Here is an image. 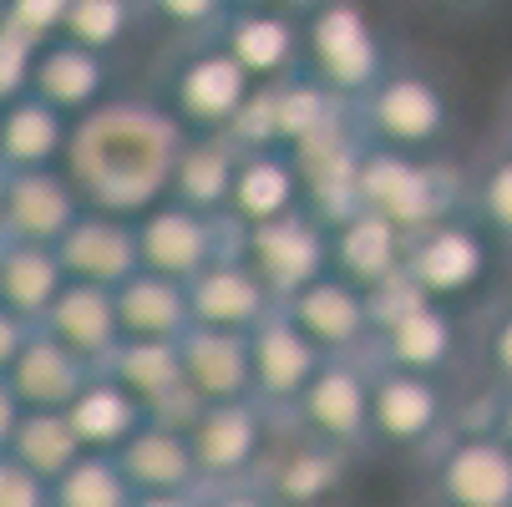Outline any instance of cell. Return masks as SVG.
<instances>
[{
    "label": "cell",
    "instance_id": "obj_5",
    "mask_svg": "<svg viewBox=\"0 0 512 507\" xmlns=\"http://www.w3.org/2000/svg\"><path fill=\"white\" fill-rule=\"evenodd\" d=\"M132 234H137V269L178 279V284H188L218 254H239V239H244V229L229 213H198L178 198L148 203L132 219Z\"/></svg>",
    "mask_w": 512,
    "mask_h": 507
},
{
    "label": "cell",
    "instance_id": "obj_40",
    "mask_svg": "<svg viewBox=\"0 0 512 507\" xmlns=\"http://www.w3.org/2000/svg\"><path fill=\"white\" fill-rule=\"evenodd\" d=\"M482 366H487V376H492L497 391L512 386V305L502 315H492V325L482 335Z\"/></svg>",
    "mask_w": 512,
    "mask_h": 507
},
{
    "label": "cell",
    "instance_id": "obj_25",
    "mask_svg": "<svg viewBox=\"0 0 512 507\" xmlns=\"http://www.w3.org/2000/svg\"><path fill=\"white\" fill-rule=\"evenodd\" d=\"M178 360H183L188 391H193L203 406L249 396V335L188 325L183 340H178Z\"/></svg>",
    "mask_w": 512,
    "mask_h": 507
},
{
    "label": "cell",
    "instance_id": "obj_15",
    "mask_svg": "<svg viewBox=\"0 0 512 507\" xmlns=\"http://www.w3.org/2000/svg\"><path fill=\"white\" fill-rule=\"evenodd\" d=\"M112 381H122L148 421H163V426H178L188 431L193 416L203 411V401L188 391L183 381V360H178V340H117V350L107 355L102 366Z\"/></svg>",
    "mask_w": 512,
    "mask_h": 507
},
{
    "label": "cell",
    "instance_id": "obj_28",
    "mask_svg": "<svg viewBox=\"0 0 512 507\" xmlns=\"http://www.w3.org/2000/svg\"><path fill=\"white\" fill-rule=\"evenodd\" d=\"M112 457H117L132 492H193V487H203L193 447H188V431L163 426V421H142L132 431V442Z\"/></svg>",
    "mask_w": 512,
    "mask_h": 507
},
{
    "label": "cell",
    "instance_id": "obj_29",
    "mask_svg": "<svg viewBox=\"0 0 512 507\" xmlns=\"http://www.w3.org/2000/svg\"><path fill=\"white\" fill-rule=\"evenodd\" d=\"M66 137H71V117L46 107L36 92H21L16 102L0 107V168L6 173L61 168Z\"/></svg>",
    "mask_w": 512,
    "mask_h": 507
},
{
    "label": "cell",
    "instance_id": "obj_1",
    "mask_svg": "<svg viewBox=\"0 0 512 507\" xmlns=\"http://www.w3.org/2000/svg\"><path fill=\"white\" fill-rule=\"evenodd\" d=\"M183 127L158 102H102L71 122L66 137V178L77 183L87 208L137 219L148 203L168 198L173 158L183 148Z\"/></svg>",
    "mask_w": 512,
    "mask_h": 507
},
{
    "label": "cell",
    "instance_id": "obj_19",
    "mask_svg": "<svg viewBox=\"0 0 512 507\" xmlns=\"http://www.w3.org/2000/svg\"><path fill=\"white\" fill-rule=\"evenodd\" d=\"M56 259L66 269L71 284H102L117 289L122 279L137 274V234L127 213H107V208H82L56 244Z\"/></svg>",
    "mask_w": 512,
    "mask_h": 507
},
{
    "label": "cell",
    "instance_id": "obj_31",
    "mask_svg": "<svg viewBox=\"0 0 512 507\" xmlns=\"http://www.w3.org/2000/svg\"><path fill=\"white\" fill-rule=\"evenodd\" d=\"M234 163H239V148L224 132H188L178 158H173L168 198H178L198 213H229Z\"/></svg>",
    "mask_w": 512,
    "mask_h": 507
},
{
    "label": "cell",
    "instance_id": "obj_2",
    "mask_svg": "<svg viewBox=\"0 0 512 507\" xmlns=\"http://www.w3.org/2000/svg\"><path fill=\"white\" fill-rule=\"evenodd\" d=\"M391 71L381 26L360 0H315L305 11V77L340 102H360Z\"/></svg>",
    "mask_w": 512,
    "mask_h": 507
},
{
    "label": "cell",
    "instance_id": "obj_16",
    "mask_svg": "<svg viewBox=\"0 0 512 507\" xmlns=\"http://www.w3.org/2000/svg\"><path fill=\"white\" fill-rule=\"evenodd\" d=\"M279 310L320 355H365L371 350V305H365V289H355L335 274L310 279Z\"/></svg>",
    "mask_w": 512,
    "mask_h": 507
},
{
    "label": "cell",
    "instance_id": "obj_14",
    "mask_svg": "<svg viewBox=\"0 0 512 507\" xmlns=\"http://www.w3.org/2000/svg\"><path fill=\"white\" fill-rule=\"evenodd\" d=\"M487 264H492V254H487L482 229L457 219V213H452V219H436V224L416 229L406 239V274H411V284L421 289V295L436 300V305L472 295V289L482 284V274H487Z\"/></svg>",
    "mask_w": 512,
    "mask_h": 507
},
{
    "label": "cell",
    "instance_id": "obj_39",
    "mask_svg": "<svg viewBox=\"0 0 512 507\" xmlns=\"http://www.w3.org/2000/svg\"><path fill=\"white\" fill-rule=\"evenodd\" d=\"M66 6L71 0H6V16L0 21L21 36H31V41H51V36H61Z\"/></svg>",
    "mask_w": 512,
    "mask_h": 507
},
{
    "label": "cell",
    "instance_id": "obj_45",
    "mask_svg": "<svg viewBox=\"0 0 512 507\" xmlns=\"http://www.w3.org/2000/svg\"><path fill=\"white\" fill-rule=\"evenodd\" d=\"M16 421H21V401H16V391L6 386V376H0V457H6V447H11V437H16Z\"/></svg>",
    "mask_w": 512,
    "mask_h": 507
},
{
    "label": "cell",
    "instance_id": "obj_24",
    "mask_svg": "<svg viewBox=\"0 0 512 507\" xmlns=\"http://www.w3.org/2000/svg\"><path fill=\"white\" fill-rule=\"evenodd\" d=\"M56 345H66L82 366L102 371L107 355L117 350L122 330H117V305H112V289L102 284H61V295L51 300V310L36 320Z\"/></svg>",
    "mask_w": 512,
    "mask_h": 507
},
{
    "label": "cell",
    "instance_id": "obj_12",
    "mask_svg": "<svg viewBox=\"0 0 512 507\" xmlns=\"http://www.w3.org/2000/svg\"><path fill=\"white\" fill-rule=\"evenodd\" d=\"M269 437H274V416L254 396L203 406L193 416V426H188L198 482L208 487V482H244V477H254Z\"/></svg>",
    "mask_w": 512,
    "mask_h": 507
},
{
    "label": "cell",
    "instance_id": "obj_50",
    "mask_svg": "<svg viewBox=\"0 0 512 507\" xmlns=\"http://www.w3.org/2000/svg\"><path fill=\"white\" fill-rule=\"evenodd\" d=\"M0 16H6V0H0Z\"/></svg>",
    "mask_w": 512,
    "mask_h": 507
},
{
    "label": "cell",
    "instance_id": "obj_47",
    "mask_svg": "<svg viewBox=\"0 0 512 507\" xmlns=\"http://www.w3.org/2000/svg\"><path fill=\"white\" fill-rule=\"evenodd\" d=\"M234 6H274V11H310L315 0H234Z\"/></svg>",
    "mask_w": 512,
    "mask_h": 507
},
{
    "label": "cell",
    "instance_id": "obj_44",
    "mask_svg": "<svg viewBox=\"0 0 512 507\" xmlns=\"http://www.w3.org/2000/svg\"><path fill=\"white\" fill-rule=\"evenodd\" d=\"M482 426H487L492 437H497V442L512 452V386H507V391H492V406H487Z\"/></svg>",
    "mask_w": 512,
    "mask_h": 507
},
{
    "label": "cell",
    "instance_id": "obj_3",
    "mask_svg": "<svg viewBox=\"0 0 512 507\" xmlns=\"http://www.w3.org/2000/svg\"><path fill=\"white\" fill-rule=\"evenodd\" d=\"M355 208H371L396 229L416 234L457 213V183L442 163H426V153H396L365 142L355 163Z\"/></svg>",
    "mask_w": 512,
    "mask_h": 507
},
{
    "label": "cell",
    "instance_id": "obj_35",
    "mask_svg": "<svg viewBox=\"0 0 512 507\" xmlns=\"http://www.w3.org/2000/svg\"><path fill=\"white\" fill-rule=\"evenodd\" d=\"M132 487L117 467V457L82 452L56 482H51V507H127Z\"/></svg>",
    "mask_w": 512,
    "mask_h": 507
},
{
    "label": "cell",
    "instance_id": "obj_41",
    "mask_svg": "<svg viewBox=\"0 0 512 507\" xmlns=\"http://www.w3.org/2000/svg\"><path fill=\"white\" fill-rule=\"evenodd\" d=\"M0 507H51V482L6 457L0 462Z\"/></svg>",
    "mask_w": 512,
    "mask_h": 507
},
{
    "label": "cell",
    "instance_id": "obj_27",
    "mask_svg": "<svg viewBox=\"0 0 512 507\" xmlns=\"http://www.w3.org/2000/svg\"><path fill=\"white\" fill-rule=\"evenodd\" d=\"M92 376V366H82L66 345H56L41 325L26 335L21 355L11 360L6 386L16 391L21 411H66V401L82 391V381Z\"/></svg>",
    "mask_w": 512,
    "mask_h": 507
},
{
    "label": "cell",
    "instance_id": "obj_34",
    "mask_svg": "<svg viewBox=\"0 0 512 507\" xmlns=\"http://www.w3.org/2000/svg\"><path fill=\"white\" fill-rule=\"evenodd\" d=\"M142 21H148L142 16V0H71L66 21H61V36L87 46V51L112 56L137 36Z\"/></svg>",
    "mask_w": 512,
    "mask_h": 507
},
{
    "label": "cell",
    "instance_id": "obj_46",
    "mask_svg": "<svg viewBox=\"0 0 512 507\" xmlns=\"http://www.w3.org/2000/svg\"><path fill=\"white\" fill-rule=\"evenodd\" d=\"M127 507H198V487L193 492H132Z\"/></svg>",
    "mask_w": 512,
    "mask_h": 507
},
{
    "label": "cell",
    "instance_id": "obj_33",
    "mask_svg": "<svg viewBox=\"0 0 512 507\" xmlns=\"http://www.w3.org/2000/svg\"><path fill=\"white\" fill-rule=\"evenodd\" d=\"M6 457L21 462L26 472H36L41 482H56L82 457V442H77V431H71V421L61 411H21Z\"/></svg>",
    "mask_w": 512,
    "mask_h": 507
},
{
    "label": "cell",
    "instance_id": "obj_9",
    "mask_svg": "<svg viewBox=\"0 0 512 507\" xmlns=\"http://www.w3.org/2000/svg\"><path fill=\"white\" fill-rule=\"evenodd\" d=\"M284 421L365 457L371 452V355H325Z\"/></svg>",
    "mask_w": 512,
    "mask_h": 507
},
{
    "label": "cell",
    "instance_id": "obj_32",
    "mask_svg": "<svg viewBox=\"0 0 512 507\" xmlns=\"http://www.w3.org/2000/svg\"><path fill=\"white\" fill-rule=\"evenodd\" d=\"M66 269L51 244H21V239H0V305L16 310L21 320H41L51 300L61 295Z\"/></svg>",
    "mask_w": 512,
    "mask_h": 507
},
{
    "label": "cell",
    "instance_id": "obj_23",
    "mask_svg": "<svg viewBox=\"0 0 512 507\" xmlns=\"http://www.w3.org/2000/svg\"><path fill=\"white\" fill-rule=\"evenodd\" d=\"M305 208V178L289 148H249L234 163V188H229V219L239 229L284 219V213Z\"/></svg>",
    "mask_w": 512,
    "mask_h": 507
},
{
    "label": "cell",
    "instance_id": "obj_4",
    "mask_svg": "<svg viewBox=\"0 0 512 507\" xmlns=\"http://www.w3.org/2000/svg\"><path fill=\"white\" fill-rule=\"evenodd\" d=\"M355 462V452L274 416V437L254 467V482L274 497V507H345L355 487Z\"/></svg>",
    "mask_w": 512,
    "mask_h": 507
},
{
    "label": "cell",
    "instance_id": "obj_6",
    "mask_svg": "<svg viewBox=\"0 0 512 507\" xmlns=\"http://www.w3.org/2000/svg\"><path fill=\"white\" fill-rule=\"evenodd\" d=\"M350 122L365 142H376V148L431 153L452 127V102L431 77H421V71L391 66L360 102H350Z\"/></svg>",
    "mask_w": 512,
    "mask_h": 507
},
{
    "label": "cell",
    "instance_id": "obj_43",
    "mask_svg": "<svg viewBox=\"0 0 512 507\" xmlns=\"http://www.w3.org/2000/svg\"><path fill=\"white\" fill-rule=\"evenodd\" d=\"M31 330H36L31 320H21L16 310L0 305V376L11 371V360L21 355V345H26V335H31Z\"/></svg>",
    "mask_w": 512,
    "mask_h": 507
},
{
    "label": "cell",
    "instance_id": "obj_37",
    "mask_svg": "<svg viewBox=\"0 0 512 507\" xmlns=\"http://www.w3.org/2000/svg\"><path fill=\"white\" fill-rule=\"evenodd\" d=\"M472 203H477V219L492 234L512 239V153H502L497 163L482 168V178L472 188Z\"/></svg>",
    "mask_w": 512,
    "mask_h": 507
},
{
    "label": "cell",
    "instance_id": "obj_52",
    "mask_svg": "<svg viewBox=\"0 0 512 507\" xmlns=\"http://www.w3.org/2000/svg\"><path fill=\"white\" fill-rule=\"evenodd\" d=\"M0 462H6V457H0Z\"/></svg>",
    "mask_w": 512,
    "mask_h": 507
},
{
    "label": "cell",
    "instance_id": "obj_26",
    "mask_svg": "<svg viewBox=\"0 0 512 507\" xmlns=\"http://www.w3.org/2000/svg\"><path fill=\"white\" fill-rule=\"evenodd\" d=\"M61 416L71 421V431H77L82 452H102V457L122 452V447L132 442V431L148 421L142 401H137L122 381H112L107 371H92V376L82 381V391L66 401Z\"/></svg>",
    "mask_w": 512,
    "mask_h": 507
},
{
    "label": "cell",
    "instance_id": "obj_42",
    "mask_svg": "<svg viewBox=\"0 0 512 507\" xmlns=\"http://www.w3.org/2000/svg\"><path fill=\"white\" fill-rule=\"evenodd\" d=\"M198 507H274V497L254 477H244V482H208V487H198Z\"/></svg>",
    "mask_w": 512,
    "mask_h": 507
},
{
    "label": "cell",
    "instance_id": "obj_49",
    "mask_svg": "<svg viewBox=\"0 0 512 507\" xmlns=\"http://www.w3.org/2000/svg\"><path fill=\"white\" fill-rule=\"evenodd\" d=\"M457 6H477V0H457Z\"/></svg>",
    "mask_w": 512,
    "mask_h": 507
},
{
    "label": "cell",
    "instance_id": "obj_8",
    "mask_svg": "<svg viewBox=\"0 0 512 507\" xmlns=\"http://www.w3.org/2000/svg\"><path fill=\"white\" fill-rule=\"evenodd\" d=\"M426 457V502L436 507H512V452L482 421L457 426Z\"/></svg>",
    "mask_w": 512,
    "mask_h": 507
},
{
    "label": "cell",
    "instance_id": "obj_48",
    "mask_svg": "<svg viewBox=\"0 0 512 507\" xmlns=\"http://www.w3.org/2000/svg\"><path fill=\"white\" fill-rule=\"evenodd\" d=\"M0 219H6V168H0Z\"/></svg>",
    "mask_w": 512,
    "mask_h": 507
},
{
    "label": "cell",
    "instance_id": "obj_36",
    "mask_svg": "<svg viewBox=\"0 0 512 507\" xmlns=\"http://www.w3.org/2000/svg\"><path fill=\"white\" fill-rule=\"evenodd\" d=\"M234 0H142V16H153L158 26L198 41V36H213L218 26H224Z\"/></svg>",
    "mask_w": 512,
    "mask_h": 507
},
{
    "label": "cell",
    "instance_id": "obj_20",
    "mask_svg": "<svg viewBox=\"0 0 512 507\" xmlns=\"http://www.w3.org/2000/svg\"><path fill=\"white\" fill-rule=\"evenodd\" d=\"M31 92L56 107L61 117H87L92 107H102L112 97V56L102 51H87L66 36H51L36 46V61H31Z\"/></svg>",
    "mask_w": 512,
    "mask_h": 507
},
{
    "label": "cell",
    "instance_id": "obj_51",
    "mask_svg": "<svg viewBox=\"0 0 512 507\" xmlns=\"http://www.w3.org/2000/svg\"><path fill=\"white\" fill-rule=\"evenodd\" d=\"M421 507H436V502H421Z\"/></svg>",
    "mask_w": 512,
    "mask_h": 507
},
{
    "label": "cell",
    "instance_id": "obj_30",
    "mask_svg": "<svg viewBox=\"0 0 512 507\" xmlns=\"http://www.w3.org/2000/svg\"><path fill=\"white\" fill-rule=\"evenodd\" d=\"M112 305H117L122 340H183V330L193 325L188 284L148 274V269H137L132 279H122L112 289Z\"/></svg>",
    "mask_w": 512,
    "mask_h": 507
},
{
    "label": "cell",
    "instance_id": "obj_10",
    "mask_svg": "<svg viewBox=\"0 0 512 507\" xmlns=\"http://www.w3.org/2000/svg\"><path fill=\"white\" fill-rule=\"evenodd\" d=\"M452 431V401L436 376L371 360V452H426Z\"/></svg>",
    "mask_w": 512,
    "mask_h": 507
},
{
    "label": "cell",
    "instance_id": "obj_13",
    "mask_svg": "<svg viewBox=\"0 0 512 507\" xmlns=\"http://www.w3.org/2000/svg\"><path fill=\"white\" fill-rule=\"evenodd\" d=\"M239 71L254 87L289 82L305 71V11H274V6H229L224 26L213 31Z\"/></svg>",
    "mask_w": 512,
    "mask_h": 507
},
{
    "label": "cell",
    "instance_id": "obj_7",
    "mask_svg": "<svg viewBox=\"0 0 512 507\" xmlns=\"http://www.w3.org/2000/svg\"><path fill=\"white\" fill-rule=\"evenodd\" d=\"M249 92H254V82L218 46V36L188 41L163 71V107L183 132H224L239 117Z\"/></svg>",
    "mask_w": 512,
    "mask_h": 507
},
{
    "label": "cell",
    "instance_id": "obj_22",
    "mask_svg": "<svg viewBox=\"0 0 512 507\" xmlns=\"http://www.w3.org/2000/svg\"><path fill=\"white\" fill-rule=\"evenodd\" d=\"M406 229L371 208H350L345 219L330 224V274L355 284V289H376L391 274L406 269Z\"/></svg>",
    "mask_w": 512,
    "mask_h": 507
},
{
    "label": "cell",
    "instance_id": "obj_38",
    "mask_svg": "<svg viewBox=\"0 0 512 507\" xmlns=\"http://www.w3.org/2000/svg\"><path fill=\"white\" fill-rule=\"evenodd\" d=\"M36 46L31 36L11 31L6 21H0V107L16 102L21 92H31V61H36Z\"/></svg>",
    "mask_w": 512,
    "mask_h": 507
},
{
    "label": "cell",
    "instance_id": "obj_11",
    "mask_svg": "<svg viewBox=\"0 0 512 507\" xmlns=\"http://www.w3.org/2000/svg\"><path fill=\"white\" fill-rule=\"evenodd\" d=\"M239 259L264 279V289L284 305L295 289H305L310 279L330 274V224H320L310 208H295V213H284V219L244 229Z\"/></svg>",
    "mask_w": 512,
    "mask_h": 507
},
{
    "label": "cell",
    "instance_id": "obj_21",
    "mask_svg": "<svg viewBox=\"0 0 512 507\" xmlns=\"http://www.w3.org/2000/svg\"><path fill=\"white\" fill-rule=\"evenodd\" d=\"M82 193L66 178V168H26L6 173V219H0V239L21 244H56L82 213Z\"/></svg>",
    "mask_w": 512,
    "mask_h": 507
},
{
    "label": "cell",
    "instance_id": "obj_17",
    "mask_svg": "<svg viewBox=\"0 0 512 507\" xmlns=\"http://www.w3.org/2000/svg\"><path fill=\"white\" fill-rule=\"evenodd\" d=\"M320 350L289 325L284 310H274L264 325L249 330V396L269 416H289V406L300 401L305 381L320 371Z\"/></svg>",
    "mask_w": 512,
    "mask_h": 507
},
{
    "label": "cell",
    "instance_id": "obj_18",
    "mask_svg": "<svg viewBox=\"0 0 512 507\" xmlns=\"http://www.w3.org/2000/svg\"><path fill=\"white\" fill-rule=\"evenodd\" d=\"M279 310V300L264 289V279L239 259V254H218L188 279V315L203 330H234L249 335Z\"/></svg>",
    "mask_w": 512,
    "mask_h": 507
}]
</instances>
